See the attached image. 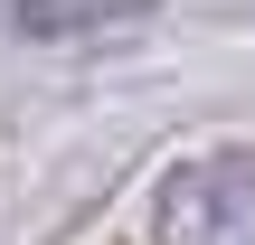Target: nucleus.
<instances>
[{
  "label": "nucleus",
  "mask_w": 255,
  "mask_h": 245,
  "mask_svg": "<svg viewBox=\"0 0 255 245\" xmlns=\"http://www.w3.org/2000/svg\"><path fill=\"white\" fill-rule=\"evenodd\" d=\"M161 245H255V151H208L161 179Z\"/></svg>",
  "instance_id": "obj_1"
}]
</instances>
